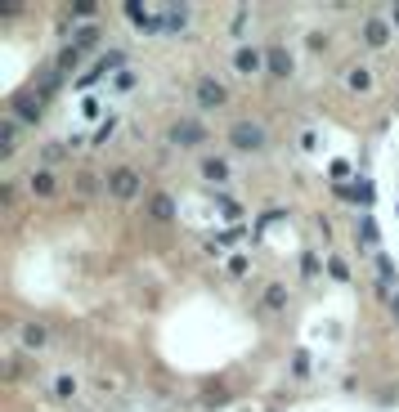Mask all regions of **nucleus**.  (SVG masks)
I'll list each match as a JSON object with an SVG mask.
<instances>
[{"instance_id":"f257e3e1","label":"nucleus","mask_w":399,"mask_h":412,"mask_svg":"<svg viewBox=\"0 0 399 412\" xmlns=\"http://www.w3.org/2000/svg\"><path fill=\"white\" fill-rule=\"evenodd\" d=\"M139 175L135 171H126V166H117L113 175H108V198H117V202H130V198H139Z\"/></svg>"},{"instance_id":"f03ea898","label":"nucleus","mask_w":399,"mask_h":412,"mask_svg":"<svg viewBox=\"0 0 399 412\" xmlns=\"http://www.w3.org/2000/svg\"><path fill=\"white\" fill-rule=\"evenodd\" d=\"M229 139H234V148L251 153V148H260V143H265V126H256V121H234Z\"/></svg>"},{"instance_id":"7ed1b4c3","label":"nucleus","mask_w":399,"mask_h":412,"mask_svg":"<svg viewBox=\"0 0 399 412\" xmlns=\"http://www.w3.org/2000/svg\"><path fill=\"white\" fill-rule=\"evenodd\" d=\"M171 139L179 143V148H193V143L207 139V126H202V121H175V126H171Z\"/></svg>"},{"instance_id":"20e7f679","label":"nucleus","mask_w":399,"mask_h":412,"mask_svg":"<svg viewBox=\"0 0 399 412\" xmlns=\"http://www.w3.org/2000/svg\"><path fill=\"white\" fill-rule=\"evenodd\" d=\"M198 103H202V108H224V103H229V90H224L215 77H202V81H198Z\"/></svg>"},{"instance_id":"39448f33","label":"nucleus","mask_w":399,"mask_h":412,"mask_svg":"<svg viewBox=\"0 0 399 412\" xmlns=\"http://www.w3.org/2000/svg\"><path fill=\"white\" fill-rule=\"evenodd\" d=\"M126 14H130V22H135L139 32H157V27H166V18H153V9L135 5V0H130V5H126Z\"/></svg>"},{"instance_id":"423d86ee","label":"nucleus","mask_w":399,"mask_h":412,"mask_svg":"<svg viewBox=\"0 0 399 412\" xmlns=\"http://www.w3.org/2000/svg\"><path fill=\"white\" fill-rule=\"evenodd\" d=\"M265 63H270V72H274V77H292V54H287L283 45L265 50Z\"/></svg>"},{"instance_id":"0eeeda50","label":"nucleus","mask_w":399,"mask_h":412,"mask_svg":"<svg viewBox=\"0 0 399 412\" xmlns=\"http://www.w3.org/2000/svg\"><path fill=\"white\" fill-rule=\"evenodd\" d=\"M364 36H368V45H377V50H381V45L391 41V27H386V18H368L364 22Z\"/></svg>"},{"instance_id":"6e6552de","label":"nucleus","mask_w":399,"mask_h":412,"mask_svg":"<svg viewBox=\"0 0 399 412\" xmlns=\"http://www.w3.org/2000/svg\"><path fill=\"white\" fill-rule=\"evenodd\" d=\"M260 63H265V54H260V50H251V45H243V50L234 54V67H238V72H256Z\"/></svg>"},{"instance_id":"1a4fd4ad","label":"nucleus","mask_w":399,"mask_h":412,"mask_svg":"<svg viewBox=\"0 0 399 412\" xmlns=\"http://www.w3.org/2000/svg\"><path fill=\"white\" fill-rule=\"evenodd\" d=\"M23 345H27V349H45V345H50V332H45L41 323H27V327H23Z\"/></svg>"},{"instance_id":"9d476101","label":"nucleus","mask_w":399,"mask_h":412,"mask_svg":"<svg viewBox=\"0 0 399 412\" xmlns=\"http://www.w3.org/2000/svg\"><path fill=\"white\" fill-rule=\"evenodd\" d=\"M18 148V121H0V153H14Z\"/></svg>"},{"instance_id":"9b49d317","label":"nucleus","mask_w":399,"mask_h":412,"mask_svg":"<svg viewBox=\"0 0 399 412\" xmlns=\"http://www.w3.org/2000/svg\"><path fill=\"white\" fill-rule=\"evenodd\" d=\"M346 86H350V90H359V94L372 90V72H368V67H350V72H346Z\"/></svg>"},{"instance_id":"f8f14e48","label":"nucleus","mask_w":399,"mask_h":412,"mask_svg":"<svg viewBox=\"0 0 399 412\" xmlns=\"http://www.w3.org/2000/svg\"><path fill=\"white\" fill-rule=\"evenodd\" d=\"M148 211H153V220H171V215H175V202L166 198V193H157V198L148 202Z\"/></svg>"},{"instance_id":"ddd939ff","label":"nucleus","mask_w":399,"mask_h":412,"mask_svg":"<svg viewBox=\"0 0 399 412\" xmlns=\"http://www.w3.org/2000/svg\"><path fill=\"white\" fill-rule=\"evenodd\" d=\"M32 193H36V198H54V175L50 171H36L32 175Z\"/></svg>"},{"instance_id":"4468645a","label":"nucleus","mask_w":399,"mask_h":412,"mask_svg":"<svg viewBox=\"0 0 399 412\" xmlns=\"http://www.w3.org/2000/svg\"><path fill=\"white\" fill-rule=\"evenodd\" d=\"M14 112L23 121H41V103H32V99H14Z\"/></svg>"},{"instance_id":"2eb2a0df","label":"nucleus","mask_w":399,"mask_h":412,"mask_svg":"<svg viewBox=\"0 0 399 412\" xmlns=\"http://www.w3.org/2000/svg\"><path fill=\"white\" fill-rule=\"evenodd\" d=\"M202 175H207V179H215V184H220V179L229 175V166L220 162V157H211V162H202Z\"/></svg>"},{"instance_id":"dca6fc26","label":"nucleus","mask_w":399,"mask_h":412,"mask_svg":"<svg viewBox=\"0 0 399 412\" xmlns=\"http://www.w3.org/2000/svg\"><path fill=\"white\" fill-rule=\"evenodd\" d=\"M346 202H372V184H368V179H359L355 188H346Z\"/></svg>"},{"instance_id":"f3484780","label":"nucleus","mask_w":399,"mask_h":412,"mask_svg":"<svg viewBox=\"0 0 399 412\" xmlns=\"http://www.w3.org/2000/svg\"><path fill=\"white\" fill-rule=\"evenodd\" d=\"M283 305H287V292H283V287L274 283L270 292H265V309H283Z\"/></svg>"},{"instance_id":"a211bd4d","label":"nucleus","mask_w":399,"mask_h":412,"mask_svg":"<svg viewBox=\"0 0 399 412\" xmlns=\"http://www.w3.org/2000/svg\"><path fill=\"white\" fill-rule=\"evenodd\" d=\"M184 22H189V9H184V5L166 9V27H184Z\"/></svg>"},{"instance_id":"6ab92c4d","label":"nucleus","mask_w":399,"mask_h":412,"mask_svg":"<svg viewBox=\"0 0 399 412\" xmlns=\"http://www.w3.org/2000/svg\"><path fill=\"white\" fill-rule=\"evenodd\" d=\"M58 157H63V143H45V148H41V162L45 166H54Z\"/></svg>"},{"instance_id":"aec40b11","label":"nucleus","mask_w":399,"mask_h":412,"mask_svg":"<svg viewBox=\"0 0 399 412\" xmlns=\"http://www.w3.org/2000/svg\"><path fill=\"white\" fill-rule=\"evenodd\" d=\"M77 63H81V50H77V45H68V50H63V58H58V67L68 72V67H77Z\"/></svg>"},{"instance_id":"412c9836","label":"nucleus","mask_w":399,"mask_h":412,"mask_svg":"<svg viewBox=\"0 0 399 412\" xmlns=\"http://www.w3.org/2000/svg\"><path fill=\"white\" fill-rule=\"evenodd\" d=\"M113 130H117V117H108V121H103V130H99V135H94V143H103L108 135H113Z\"/></svg>"},{"instance_id":"4be33fe9","label":"nucleus","mask_w":399,"mask_h":412,"mask_svg":"<svg viewBox=\"0 0 399 412\" xmlns=\"http://www.w3.org/2000/svg\"><path fill=\"white\" fill-rule=\"evenodd\" d=\"M328 269H332V278H336V283H346V278H350V269H346V264H341V260H332V264H328Z\"/></svg>"},{"instance_id":"5701e85b","label":"nucleus","mask_w":399,"mask_h":412,"mask_svg":"<svg viewBox=\"0 0 399 412\" xmlns=\"http://www.w3.org/2000/svg\"><path fill=\"white\" fill-rule=\"evenodd\" d=\"M292 368H296V377H305V372H310V359H305V354H296V359H292Z\"/></svg>"},{"instance_id":"b1692460","label":"nucleus","mask_w":399,"mask_h":412,"mask_svg":"<svg viewBox=\"0 0 399 412\" xmlns=\"http://www.w3.org/2000/svg\"><path fill=\"white\" fill-rule=\"evenodd\" d=\"M72 390H77V381H72V377H58V394H63V399H68Z\"/></svg>"},{"instance_id":"393cba45","label":"nucleus","mask_w":399,"mask_h":412,"mask_svg":"<svg viewBox=\"0 0 399 412\" xmlns=\"http://www.w3.org/2000/svg\"><path fill=\"white\" fill-rule=\"evenodd\" d=\"M359 238H364V242H377V228H372V220H364V228H359Z\"/></svg>"},{"instance_id":"a878e982","label":"nucleus","mask_w":399,"mask_h":412,"mask_svg":"<svg viewBox=\"0 0 399 412\" xmlns=\"http://www.w3.org/2000/svg\"><path fill=\"white\" fill-rule=\"evenodd\" d=\"M395 314H399V296H395Z\"/></svg>"},{"instance_id":"bb28decb","label":"nucleus","mask_w":399,"mask_h":412,"mask_svg":"<svg viewBox=\"0 0 399 412\" xmlns=\"http://www.w3.org/2000/svg\"><path fill=\"white\" fill-rule=\"evenodd\" d=\"M395 22H399V5H395Z\"/></svg>"}]
</instances>
